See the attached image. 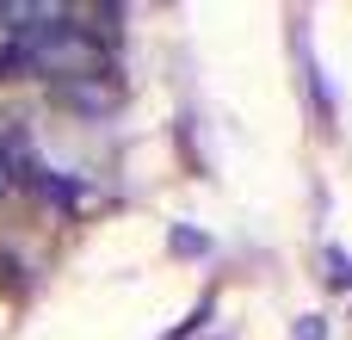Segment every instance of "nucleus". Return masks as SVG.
Returning a JSON list of instances; mask_svg holds the SVG:
<instances>
[{"instance_id":"obj_1","label":"nucleus","mask_w":352,"mask_h":340,"mask_svg":"<svg viewBox=\"0 0 352 340\" xmlns=\"http://www.w3.org/2000/svg\"><path fill=\"white\" fill-rule=\"evenodd\" d=\"M6 43H12V56H19V74H50L56 87L87 81V74H111L105 37H93L87 25H74V12L37 25V31H12Z\"/></svg>"},{"instance_id":"obj_2","label":"nucleus","mask_w":352,"mask_h":340,"mask_svg":"<svg viewBox=\"0 0 352 340\" xmlns=\"http://www.w3.org/2000/svg\"><path fill=\"white\" fill-rule=\"evenodd\" d=\"M68 105H80V111H111L118 105V81L111 74H87V81H68V87H56Z\"/></svg>"},{"instance_id":"obj_3","label":"nucleus","mask_w":352,"mask_h":340,"mask_svg":"<svg viewBox=\"0 0 352 340\" xmlns=\"http://www.w3.org/2000/svg\"><path fill=\"white\" fill-rule=\"evenodd\" d=\"M12 186H19V167H12V161H6V155H0V198H6V192H12Z\"/></svg>"}]
</instances>
